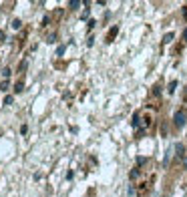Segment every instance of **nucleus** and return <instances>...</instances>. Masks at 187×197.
I'll return each instance as SVG.
<instances>
[{
	"label": "nucleus",
	"mask_w": 187,
	"mask_h": 197,
	"mask_svg": "<svg viewBox=\"0 0 187 197\" xmlns=\"http://www.w3.org/2000/svg\"><path fill=\"white\" fill-rule=\"evenodd\" d=\"M183 16H185V18H187V8H185V10H183Z\"/></svg>",
	"instance_id": "aec40b11"
},
{
	"label": "nucleus",
	"mask_w": 187,
	"mask_h": 197,
	"mask_svg": "<svg viewBox=\"0 0 187 197\" xmlns=\"http://www.w3.org/2000/svg\"><path fill=\"white\" fill-rule=\"evenodd\" d=\"M183 40H187V28L183 30Z\"/></svg>",
	"instance_id": "6ab92c4d"
},
{
	"label": "nucleus",
	"mask_w": 187,
	"mask_h": 197,
	"mask_svg": "<svg viewBox=\"0 0 187 197\" xmlns=\"http://www.w3.org/2000/svg\"><path fill=\"white\" fill-rule=\"evenodd\" d=\"M129 177H131V179H137V177H139V169H133V171L129 173Z\"/></svg>",
	"instance_id": "9b49d317"
},
{
	"label": "nucleus",
	"mask_w": 187,
	"mask_h": 197,
	"mask_svg": "<svg viewBox=\"0 0 187 197\" xmlns=\"http://www.w3.org/2000/svg\"><path fill=\"white\" fill-rule=\"evenodd\" d=\"M12 75V71H10V68H4V71H2V76H4V80H8V76H10Z\"/></svg>",
	"instance_id": "0eeeda50"
},
{
	"label": "nucleus",
	"mask_w": 187,
	"mask_h": 197,
	"mask_svg": "<svg viewBox=\"0 0 187 197\" xmlns=\"http://www.w3.org/2000/svg\"><path fill=\"white\" fill-rule=\"evenodd\" d=\"M54 40H57V34L52 32V34H50V36H48V42H54Z\"/></svg>",
	"instance_id": "2eb2a0df"
},
{
	"label": "nucleus",
	"mask_w": 187,
	"mask_h": 197,
	"mask_svg": "<svg viewBox=\"0 0 187 197\" xmlns=\"http://www.w3.org/2000/svg\"><path fill=\"white\" fill-rule=\"evenodd\" d=\"M131 125H133V127L139 125V115H133V121H131Z\"/></svg>",
	"instance_id": "ddd939ff"
},
{
	"label": "nucleus",
	"mask_w": 187,
	"mask_h": 197,
	"mask_svg": "<svg viewBox=\"0 0 187 197\" xmlns=\"http://www.w3.org/2000/svg\"><path fill=\"white\" fill-rule=\"evenodd\" d=\"M145 161H147L145 157H139V159H137V165H143V163H145Z\"/></svg>",
	"instance_id": "dca6fc26"
},
{
	"label": "nucleus",
	"mask_w": 187,
	"mask_h": 197,
	"mask_svg": "<svg viewBox=\"0 0 187 197\" xmlns=\"http://www.w3.org/2000/svg\"><path fill=\"white\" fill-rule=\"evenodd\" d=\"M175 151H177V153H175L177 157H185V147H183L181 143H177V145H175Z\"/></svg>",
	"instance_id": "7ed1b4c3"
},
{
	"label": "nucleus",
	"mask_w": 187,
	"mask_h": 197,
	"mask_svg": "<svg viewBox=\"0 0 187 197\" xmlns=\"http://www.w3.org/2000/svg\"><path fill=\"white\" fill-rule=\"evenodd\" d=\"M117 32H119V26H113L111 30H109V34H107V42H111L115 36H117Z\"/></svg>",
	"instance_id": "f03ea898"
},
{
	"label": "nucleus",
	"mask_w": 187,
	"mask_h": 197,
	"mask_svg": "<svg viewBox=\"0 0 187 197\" xmlns=\"http://www.w3.org/2000/svg\"><path fill=\"white\" fill-rule=\"evenodd\" d=\"M4 38H6V34H4L2 30H0V42H2V40H4Z\"/></svg>",
	"instance_id": "f3484780"
},
{
	"label": "nucleus",
	"mask_w": 187,
	"mask_h": 197,
	"mask_svg": "<svg viewBox=\"0 0 187 197\" xmlns=\"http://www.w3.org/2000/svg\"><path fill=\"white\" fill-rule=\"evenodd\" d=\"M10 26H12V28H14V30H18V28H20V26H22V22H20V20H18V18H14V20H12V22H10Z\"/></svg>",
	"instance_id": "39448f33"
},
{
	"label": "nucleus",
	"mask_w": 187,
	"mask_h": 197,
	"mask_svg": "<svg viewBox=\"0 0 187 197\" xmlns=\"http://www.w3.org/2000/svg\"><path fill=\"white\" fill-rule=\"evenodd\" d=\"M0 91H8V80H2V83H0Z\"/></svg>",
	"instance_id": "f8f14e48"
},
{
	"label": "nucleus",
	"mask_w": 187,
	"mask_h": 197,
	"mask_svg": "<svg viewBox=\"0 0 187 197\" xmlns=\"http://www.w3.org/2000/svg\"><path fill=\"white\" fill-rule=\"evenodd\" d=\"M175 89H177V80H171V83H169V89H167V91H169V93H175Z\"/></svg>",
	"instance_id": "423d86ee"
},
{
	"label": "nucleus",
	"mask_w": 187,
	"mask_h": 197,
	"mask_svg": "<svg viewBox=\"0 0 187 197\" xmlns=\"http://www.w3.org/2000/svg\"><path fill=\"white\" fill-rule=\"evenodd\" d=\"M171 40H173V32H167L163 36V42H171Z\"/></svg>",
	"instance_id": "1a4fd4ad"
},
{
	"label": "nucleus",
	"mask_w": 187,
	"mask_h": 197,
	"mask_svg": "<svg viewBox=\"0 0 187 197\" xmlns=\"http://www.w3.org/2000/svg\"><path fill=\"white\" fill-rule=\"evenodd\" d=\"M65 50H66V46H65V44H61V46L57 48V54L61 57V54H65Z\"/></svg>",
	"instance_id": "9d476101"
},
{
	"label": "nucleus",
	"mask_w": 187,
	"mask_h": 197,
	"mask_svg": "<svg viewBox=\"0 0 187 197\" xmlns=\"http://www.w3.org/2000/svg\"><path fill=\"white\" fill-rule=\"evenodd\" d=\"M22 91H24V83H22V80H18V83L14 85V93H22Z\"/></svg>",
	"instance_id": "20e7f679"
},
{
	"label": "nucleus",
	"mask_w": 187,
	"mask_h": 197,
	"mask_svg": "<svg viewBox=\"0 0 187 197\" xmlns=\"http://www.w3.org/2000/svg\"><path fill=\"white\" fill-rule=\"evenodd\" d=\"M12 101H14V98H12V97H10V95H8V97H6V98H4V105H10V103H12Z\"/></svg>",
	"instance_id": "4468645a"
},
{
	"label": "nucleus",
	"mask_w": 187,
	"mask_h": 197,
	"mask_svg": "<svg viewBox=\"0 0 187 197\" xmlns=\"http://www.w3.org/2000/svg\"><path fill=\"white\" fill-rule=\"evenodd\" d=\"M183 169H187V155L183 157Z\"/></svg>",
	"instance_id": "a211bd4d"
},
{
	"label": "nucleus",
	"mask_w": 187,
	"mask_h": 197,
	"mask_svg": "<svg viewBox=\"0 0 187 197\" xmlns=\"http://www.w3.org/2000/svg\"><path fill=\"white\" fill-rule=\"evenodd\" d=\"M185 123H187V113L185 111H177V113L173 115V125H175L177 129H181Z\"/></svg>",
	"instance_id": "f257e3e1"
},
{
	"label": "nucleus",
	"mask_w": 187,
	"mask_h": 197,
	"mask_svg": "<svg viewBox=\"0 0 187 197\" xmlns=\"http://www.w3.org/2000/svg\"><path fill=\"white\" fill-rule=\"evenodd\" d=\"M69 6L75 10V8H79V6H80V2H79V0H71V2H69Z\"/></svg>",
	"instance_id": "6e6552de"
}]
</instances>
